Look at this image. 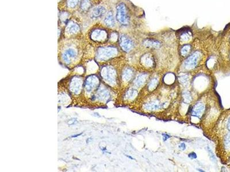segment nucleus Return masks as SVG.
Returning a JSON list of instances; mask_svg holds the SVG:
<instances>
[{
    "mask_svg": "<svg viewBox=\"0 0 230 172\" xmlns=\"http://www.w3.org/2000/svg\"><path fill=\"white\" fill-rule=\"evenodd\" d=\"M103 76L104 78L109 83L113 84L115 82V72L113 69L109 67H107L103 70Z\"/></svg>",
    "mask_w": 230,
    "mask_h": 172,
    "instance_id": "10",
    "label": "nucleus"
},
{
    "mask_svg": "<svg viewBox=\"0 0 230 172\" xmlns=\"http://www.w3.org/2000/svg\"><path fill=\"white\" fill-rule=\"evenodd\" d=\"M118 53V49L112 45L101 46L97 50L96 59L98 61L107 60Z\"/></svg>",
    "mask_w": 230,
    "mask_h": 172,
    "instance_id": "4",
    "label": "nucleus"
},
{
    "mask_svg": "<svg viewBox=\"0 0 230 172\" xmlns=\"http://www.w3.org/2000/svg\"><path fill=\"white\" fill-rule=\"evenodd\" d=\"M119 43L123 50L128 52L133 48L134 43L132 38L126 34L122 33L119 37Z\"/></svg>",
    "mask_w": 230,
    "mask_h": 172,
    "instance_id": "6",
    "label": "nucleus"
},
{
    "mask_svg": "<svg viewBox=\"0 0 230 172\" xmlns=\"http://www.w3.org/2000/svg\"><path fill=\"white\" fill-rule=\"evenodd\" d=\"M227 127H228V129L230 131V118L229 121V122H228V125H227Z\"/></svg>",
    "mask_w": 230,
    "mask_h": 172,
    "instance_id": "25",
    "label": "nucleus"
},
{
    "mask_svg": "<svg viewBox=\"0 0 230 172\" xmlns=\"http://www.w3.org/2000/svg\"><path fill=\"white\" fill-rule=\"evenodd\" d=\"M136 94V91L133 90V91H130L128 94H127V97H128L129 98H133V97L135 96V94Z\"/></svg>",
    "mask_w": 230,
    "mask_h": 172,
    "instance_id": "20",
    "label": "nucleus"
},
{
    "mask_svg": "<svg viewBox=\"0 0 230 172\" xmlns=\"http://www.w3.org/2000/svg\"><path fill=\"white\" fill-rule=\"evenodd\" d=\"M80 20L78 17H72L63 27V34L64 37L68 38H74L81 33V28Z\"/></svg>",
    "mask_w": 230,
    "mask_h": 172,
    "instance_id": "3",
    "label": "nucleus"
},
{
    "mask_svg": "<svg viewBox=\"0 0 230 172\" xmlns=\"http://www.w3.org/2000/svg\"><path fill=\"white\" fill-rule=\"evenodd\" d=\"M179 147H180V148L181 149H182V150H184V149H185V148H186V146H185V144L182 143V144H181L179 146Z\"/></svg>",
    "mask_w": 230,
    "mask_h": 172,
    "instance_id": "24",
    "label": "nucleus"
},
{
    "mask_svg": "<svg viewBox=\"0 0 230 172\" xmlns=\"http://www.w3.org/2000/svg\"><path fill=\"white\" fill-rule=\"evenodd\" d=\"M158 80L156 79H154L153 80H151V82H150L149 86H150V88H155V87L157 86V85Z\"/></svg>",
    "mask_w": 230,
    "mask_h": 172,
    "instance_id": "19",
    "label": "nucleus"
},
{
    "mask_svg": "<svg viewBox=\"0 0 230 172\" xmlns=\"http://www.w3.org/2000/svg\"><path fill=\"white\" fill-rule=\"evenodd\" d=\"M78 56V51L73 47H69L62 53V59L67 64H69Z\"/></svg>",
    "mask_w": 230,
    "mask_h": 172,
    "instance_id": "7",
    "label": "nucleus"
},
{
    "mask_svg": "<svg viewBox=\"0 0 230 172\" xmlns=\"http://www.w3.org/2000/svg\"><path fill=\"white\" fill-rule=\"evenodd\" d=\"M191 49V46L190 45L187 44L183 45L181 49V54L182 56H185L187 55L189 53Z\"/></svg>",
    "mask_w": 230,
    "mask_h": 172,
    "instance_id": "16",
    "label": "nucleus"
},
{
    "mask_svg": "<svg viewBox=\"0 0 230 172\" xmlns=\"http://www.w3.org/2000/svg\"><path fill=\"white\" fill-rule=\"evenodd\" d=\"M115 18L117 23L121 26H128L130 24L131 16L125 2H119L116 5Z\"/></svg>",
    "mask_w": 230,
    "mask_h": 172,
    "instance_id": "2",
    "label": "nucleus"
},
{
    "mask_svg": "<svg viewBox=\"0 0 230 172\" xmlns=\"http://www.w3.org/2000/svg\"><path fill=\"white\" fill-rule=\"evenodd\" d=\"M143 45L148 48H158L160 47L161 43L155 39L147 38L143 41Z\"/></svg>",
    "mask_w": 230,
    "mask_h": 172,
    "instance_id": "11",
    "label": "nucleus"
},
{
    "mask_svg": "<svg viewBox=\"0 0 230 172\" xmlns=\"http://www.w3.org/2000/svg\"><path fill=\"white\" fill-rule=\"evenodd\" d=\"M163 106L162 104H159L157 102H151L145 104V109L148 110H154L160 109Z\"/></svg>",
    "mask_w": 230,
    "mask_h": 172,
    "instance_id": "13",
    "label": "nucleus"
},
{
    "mask_svg": "<svg viewBox=\"0 0 230 172\" xmlns=\"http://www.w3.org/2000/svg\"><path fill=\"white\" fill-rule=\"evenodd\" d=\"M190 32L189 31H185L183 32L180 35V40H181L182 42H186L189 41L191 39V35Z\"/></svg>",
    "mask_w": 230,
    "mask_h": 172,
    "instance_id": "15",
    "label": "nucleus"
},
{
    "mask_svg": "<svg viewBox=\"0 0 230 172\" xmlns=\"http://www.w3.org/2000/svg\"><path fill=\"white\" fill-rule=\"evenodd\" d=\"M189 157L191 158H196V154L194 153H192L189 155Z\"/></svg>",
    "mask_w": 230,
    "mask_h": 172,
    "instance_id": "22",
    "label": "nucleus"
},
{
    "mask_svg": "<svg viewBox=\"0 0 230 172\" xmlns=\"http://www.w3.org/2000/svg\"><path fill=\"white\" fill-rule=\"evenodd\" d=\"M225 145L226 148H230V133L227 134L225 138Z\"/></svg>",
    "mask_w": 230,
    "mask_h": 172,
    "instance_id": "18",
    "label": "nucleus"
},
{
    "mask_svg": "<svg viewBox=\"0 0 230 172\" xmlns=\"http://www.w3.org/2000/svg\"><path fill=\"white\" fill-rule=\"evenodd\" d=\"M147 75L145 74H143L140 76H139L137 79L135 80V85L137 87H140L143 86L147 80Z\"/></svg>",
    "mask_w": 230,
    "mask_h": 172,
    "instance_id": "14",
    "label": "nucleus"
},
{
    "mask_svg": "<svg viewBox=\"0 0 230 172\" xmlns=\"http://www.w3.org/2000/svg\"><path fill=\"white\" fill-rule=\"evenodd\" d=\"M107 8L102 4H98L92 8V9L87 13L90 18L93 21H97L104 18L107 12Z\"/></svg>",
    "mask_w": 230,
    "mask_h": 172,
    "instance_id": "5",
    "label": "nucleus"
},
{
    "mask_svg": "<svg viewBox=\"0 0 230 172\" xmlns=\"http://www.w3.org/2000/svg\"><path fill=\"white\" fill-rule=\"evenodd\" d=\"M184 98H185V99H186V100H188V102H189V101L191 100V95H189V94H188V93L185 94V96L184 97Z\"/></svg>",
    "mask_w": 230,
    "mask_h": 172,
    "instance_id": "21",
    "label": "nucleus"
},
{
    "mask_svg": "<svg viewBox=\"0 0 230 172\" xmlns=\"http://www.w3.org/2000/svg\"><path fill=\"white\" fill-rule=\"evenodd\" d=\"M107 28L112 29L116 27V20L115 17L113 12L112 10H109L105 16L102 18V23Z\"/></svg>",
    "mask_w": 230,
    "mask_h": 172,
    "instance_id": "9",
    "label": "nucleus"
},
{
    "mask_svg": "<svg viewBox=\"0 0 230 172\" xmlns=\"http://www.w3.org/2000/svg\"><path fill=\"white\" fill-rule=\"evenodd\" d=\"M204 110V105L201 103H197L193 108L192 114L193 116L200 118Z\"/></svg>",
    "mask_w": 230,
    "mask_h": 172,
    "instance_id": "12",
    "label": "nucleus"
},
{
    "mask_svg": "<svg viewBox=\"0 0 230 172\" xmlns=\"http://www.w3.org/2000/svg\"><path fill=\"white\" fill-rule=\"evenodd\" d=\"M111 30L102 23L97 22L88 30L86 37L93 43L102 44L109 40Z\"/></svg>",
    "mask_w": 230,
    "mask_h": 172,
    "instance_id": "1",
    "label": "nucleus"
},
{
    "mask_svg": "<svg viewBox=\"0 0 230 172\" xmlns=\"http://www.w3.org/2000/svg\"><path fill=\"white\" fill-rule=\"evenodd\" d=\"M133 75V72L131 70H127L125 71V72L123 74V79L125 81H128L131 79Z\"/></svg>",
    "mask_w": 230,
    "mask_h": 172,
    "instance_id": "17",
    "label": "nucleus"
},
{
    "mask_svg": "<svg viewBox=\"0 0 230 172\" xmlns=\"http://www.w3.org/2000/svg\"><path fill=\"white\" fill-rule=\"evenodd\" d=\"M208 149H209V150H208V152H209V155L211 156V157L212 159H214V158H215V157H214V154H213V153H212V151L210 150V149H209V148H208Z\"/></svg>",
    "mask_w": 230,
    "mask_h": 172,
    "instance_id": "23",
    "label": "nucleus"
},
{
    "mask_svg": "<svg viewBox=\"0 0 230 172\" xmlns=\"http://www.w3.org/2000/svg\"><path fill=\"white\" fill-rule=\"evenodd\" d=\"M201 56V54L200 52L196 51L194 52L192 55L188 57V58L185 60L184 63L185 67L188 70L192 69L194 68L197 65L199 60L200 59Z\"/></svg>",
    "mask_w": 230,
    "mask_h": 172,
    "instance_id": "8",
    "label": "nucleus"
}]
</instances>
